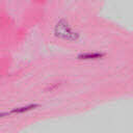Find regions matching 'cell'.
Here are the masks:
<instances>
[{"label":"cell","mask_w":133,"mask_h":133,"mask_svg":"<svg viewBox=\"0 0 133 133\" xmlns=\"http://www.w3.org/2000/svg\"><path fill=\"white\" fill-rule=\"evenodd\" d=\"M54 35L60 39L68 41V42H74L77 41L79 37V33L73 29V27L69 24L68 21L64 19L59 20L55 26H54Z\"/></svg>","instance_id":"1"},{"label":"cell","mask_w":133,"mask_h":133,"mask_svg":"<svg viewBox=\"0 0 133 133\" xmlns=\"http://www.w3.org/2000/svg\"><path fill=\"white\" fill-rule=\"evenodd\" d=\"M39 105L38 104H26V105H21V106H17L14 107L9 110H4V111H0V118H5L8 116H16V115H21L23 113L29 112L35 108H37Z\"/></svg>","instance_id":"2"},{"label":"cell","mask_w":133,"mask_h":133,"mask_svg":"<svg viewBox=\"0 0 133 133\" xmlns=\"http://www.w3.org/2000/svg\"><path fill=\"white\" fill-rule=\"evenodd\" d=\"M104 56V53L100 52H86V53H81L78 55V59H83V60H91V59H99Z\"/></svg>","instance_id":"3"}]
</instances>
